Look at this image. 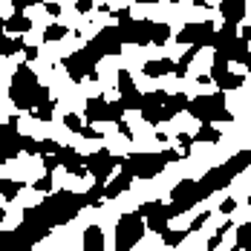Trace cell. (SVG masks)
I'll use <instances>...</instances> for the list:
<instances>
[{
	"mask_svg": "<svg viewBox=\"0 0 251 251\" xmlns=\"http://www.w3.org/2000/svg\"><path fill=\"white\" fill-rule=\"evenodd\" d=\"M240 64H246V67H249V70H251V52H246V58H243Z\"/></svg>",
	"mask_w": 251,
	"mask_h": 251,
	"instance_id": "52",
	"label": "cell"
},
{
	"mask_svg": "<svg viewBox=\"0 0 251 251\" xmlns=\"http://www.w3.org/2000/svg\"><path fill=\"white\" fill-rule=\"evenodd\" d=\"M116 87H119V96H122L127 110H139L142 107V93L136 90V81H133V75L127 70H119V84Z\"/></svg>",
	"mask_w": 251,
	"mask_h": 251,
	"instance_id": "17",
	"label": "cell"
},
{
	"mask_svg": "<svg viewBox=\"0 0 251 251\" xmlns=\"http://www.w3.org/2000/svg\"><path fill=\"white\" fill-rule=\"evenodd\" d=\"M145 75L148 78H162V75H171L176 70V61H171V58H153V61H148L145 67Z\"/></svg>",
	"mask_w": 251,
	"mask_h": 251,
	"instance_id": "21",
	"label": "cell"
},
{
	"mask_svg": "<svg viewBox=\"0 0 251 251\" xmlns=\"http://www.w3.org/2000/svg\"><path fill=\"white\" fill-rule=\"evenodd\" d=\"M87 47L96 52L99 58L119 55V52H122V47H125V44H122V35H119V26H104V29H101V32L93 38V41H90V44H87Z\"/></svg>",
	"mask_w": 251,
	"mask_h": 251,
	"instance_id": "12",
	"label": "cell"
},
{
	"mask_svg": "<svg viewBox=\"0 0 251 251\" xmlns=\"http://www.w3.org/2000/svg\"><path fill=\"white\" fill-rule=\"evenodd\" d=\"M234 38H237V26H234V24H226L220 32H214V38H211V47H214V50H223V47H226V44H231Z\"/></svg>",
	"mask_w": 251,
	"mask_h": 251,
	"instance_id": "26",
	"label": "cell"
},
{
	"mask_svg": "<svg viewBox=\"0 0 251 251\" xmlns=\"http://www.w3.org/2000/svg\"><path fill=\"white\" fill-rule=\"evenodd\" d=\"M185 159L182 151H162V153H130V156H122V171L130 174L133 179H153L165 171V165L171 162H179Z\"/></svg>",
	"mask_w": 251,
	"mask_h": 251,
	"instance_id": "3",
	"label": "cell"
},
{
	"mask_svg": "<svg viewBox=\"0 0 251 251\" xmlns=\"http://www.w3.org/2000/svg\"><path fill=\"white\" fill-rule=\"evenodd\" d=\"M197 202H205V200H202V194H200L197 179H182V182L174 188V194H171V202H168V217L174 220V217H179V214L191 211Z\"/></svg>",
	"mask_w": 251,
	"mask_h": 251,
	"instance_id": "8",
	"label": "cell"
},
{
	"mask_svg": "<svg viewBox=\"0 0 251 251\" xmlns=\"http://www.w3.org/2000/svg\"><path fill=\"white\" fill-rule=\"evenodd\" d=\"M249 165H251V151H240V153H234L226 165H220V168H211V171H208V174H205L200 182H197V185H200L202 200H208L211 194H217V191L228 188V185L237 179V174H243Z\"/></svg>",
	"mask_w": 251,
	"mask_h": 251,
	"instance_id": "4",
	"label": "cell"
},
{
	"mask_svg": "<svg viewBox=\"0 0 251 251\" xmlns=\"http://www.w3.org/2000/svg\"><path fill=\"white\" fill-rule=\"evenodd\" d=\"M168 38H171V26L168 24H153V29H151V44L153 47H165Z\"/></svg>",
	"mask_w": 251,
	"mask_h": 251,
	"instance_id": "29",
	"label": "cell"
},
{
	"mask_svg": "<svg viewBox=\"0 0 251 251\" xmlns=\"http://www.w3.org/2000/svg\"><path fill=\"white\" fill-rule=\"evenodd\" d=\"M205 220H211V214H208V211H205V214H200V217L191 223V228H188V231H200V228L205 226Z\"/></svg>",
	"mask_w": 251,
	"mask_h": 251,
	"instance_id": "42",
	"label": "cell"
},
{
	"mask_svg": "<svg viewBox=\"0 0 251 251\" xmlns=\"http://www.w3.org/2000/svg\"><path fill=\"white\" fill-rule=\"evenodd\" d=\"M249 205H251V194H249Z\"/></svg>",
	"mask_w": 251,
	"mask_h": 251,
	"instance_id": "58",
	"label": "cell"
},
{
	"mask_svg": "<svg viewBox=\"0 0 251 251\" xmlns=\"http://www.w3.org/2000/svg\"><path fill=\"white\" fill-rule=\"evenodd\" d=\"M220 15H223V21L226 24H243V18H246V0H223L220 3Z\"/></svg>",
	"mask_w": 251,
	"mask_h": 251,
	"instance_id": "18",
	"label": "cell"
},
{
	"mask_svg": "<svg viewBox=\"0 0 251 251\" xmlns=\"http://www.w3.org/2000/svg\"><path fill=\"white\" fill-rule=\"evenodd\" d=\"M90 9H93V0H78V3H75V12H81V15H84V12H90Z\"/></svg>",
	"mask_w": 251,
	"mask_h": 251,
	"instance_id": "46",
	"label": "cell"
},
{
	"mask_svg": "<svg viewBox=\"0 0 251 251\" xmlns=\"http://www.w3.org/2000/svg\"><path fill=\"white\" fill-rule=\"evenodd\" d=\"M3 220H6V211H3V208H0V223H3Z\"/></svg>",
	"mask_w": 251,
	"mask_h": 251,
	"instance_id": "57",
	"label": "cell"
},
{
	"mask_svg": "<svg viewBox=\"0 0 251 251\" xmlns=\"http://www.w3.org/2000/svg\"><path fill=\"white\" fill-rule=\"evenodd\" d=\"M194 6H202V9H208V0H194Z\"/></svg>",
	"mask_w": 251,
	"mask_h": 251,
	"instance_id": "53",
	"label": "cell"
},
{
	"mask_svg": "<svg viewBox=\"0 0 251 251\" xmlns=\"http://www.w3.org/2000/svg\"><path fill=\"white\" fill-rule=\"evenodd\" d=\"M99 61L101 58L96 52L90 50V47H84V50H78V52L64 58V70H67V75L73 78L75 84H81V81H87V78L96 73V64Z\"/></svg>",
	"mask_w": 251,
	"mask_h": 251,
	"instance_id": "9",
	"label": "cell"
},
{
	"mask_svg": "<svg viewBox=\"0 0 251 251\" xmlns=\"http://www.w3.org/2000/svg\"><path fill=\"white\" fill-rule=\"evenodd\" d=\"M21 191H24V182H18V179H6V176H0V197L6 202L18 200L21 197Z\"/></svg>",
	"mask_w": 251,
	"mask_h": 251,
	"instance_id": "25",
	"label": "cell"
},
{
	"mask_svg": "<svg viewBox=\"0 0 251 251\" xmlns=\"http://www.w3.org/2000/svg\"><path fill=\"white\" fill-rule=\"evenodd\" d=\"M188 113L194 119H200L202 125H220V122H234L231 110L226 107V93H214V96H197L188 101Z\"/></svg>",
	"mask_w": 251,
	"mask_h": 251,
	"instance_id": "5",
	"label": "cell"
},
{
	"mask_svg": "<svg viewBox=\"0 0 251 251\" xmlns=\"http://www.w3.org/2000/svg\"><path fill=\"white\" fill-rule=\"evenodd\" d=\"M139 214L145 217V226L156 231V234H162L168 223H171V217H168V205H162L159 200H148L142 202V208H139Z\"/></svg>",
	"mask_w": 251,
	"mask_h": 251,
	"instance_id": "15",
	"label": "cell"
},
{
	"mask_svg": "<svg viewBox=\"0 0 251 251\" xmlns=\"http://www.w3.org/2000/svg\"><path fill=\"white\" fill-rule=\"evenodd\" d=\"M21 50H24L21 35L9 38V35H3V32H0V58H9V55H15V52H21Z\"/></svg>",
	"mask_w": 251,
	"mask_h": 251,
	"instance_id": "27",
	"label": "cell"
},
{
	"mask_svg": "<svg viewBox=\"0 0 251 251\" xmlns=\"http://www.w3.org/2000/svg\"><path fill=\"white\" fill-rule=\"evenodd\" d=\"M64 127H67L70 133H81L84 122H81V116H75V113H67V116H64Z\"/></svg>",
	"mask_w": 251,
	"mask_h": 251,
	"instance_id": "36",
	"label": "cell"
},
{
	"mask_svg": "<svg viewBox=\"0 0 251 251\" xmlns=\"http://www.w3.org/2000/svg\"><path fill=\"white\" fill-rule=\"evenodd\" d=\"M44 168H47V174H52L55 168H61V162H58L55 153H47V156H44Z\"/></svg>",
	"mask_w": 251,
	"mask_h": 251,
	"instance_id": "40",
	"label": "cell"
},
{
	"mask_svg": "<svg viewBox=\"0 0 251 251\" xmlns=\"http://www.w3.org/2000/svg\"><path fill=\"white\" fill-rule=\"evenodd\" d=\"M188 96L185 93H174V96H168V101H165V110H162V125L165 122H171L174 116H179L182 110H188Z\"/></svg>",
	"mask_w": 251,
	"mask_h": 251,
	"instance_id": "20",
	"label": "cell"
},
{
	"mask_svg": "<svg viewBox=\"0 0 251 251\" xmlns=\"http://www.w3.org/2000/svg\"><path fill=\"white\" fill-rule=\"evenodd\" d=\"M237 211V200H223L220 205V214H234Z\"/></svg>",
	"mask_w": 251,
	"mask_h": 251,
	"instance_id": "43",
	"label": "cell"
},
{
	"mask_svg": "<svg viewBox=\"0 0 251 251\" xmlns=\"http://www.w3.org/2000/svg\"><path fill=\"white\" fill-rule=\"evenodd\" d=\"M188 234H191V231H171V228H165V231H162V240H165V246H168V249H176Z\"/></svg>",
	"mask_w": 251,
	"mask_h": 251,
	"instance_id": "33",
	"label": "cell"
},
{
	"mask_svg": "<svg viewBox=\"0 0 251 251\" xmlns=\"http://www.w3.org/2000/svg\"><path fill=\"white\" fill-rule=\"evenodd\" d=\"M197 84H214V81H211V75H200L197 78Z\"/></svg>",
	"mask_w": 251,
	"mask_h": 251,
	"instance_id": "51",
	"label": "cell"
},
{
	"mask_svg": "<svg viewBox=\"0 0 251 251\" xmlns=\"http://www.w3.org/2000/svg\"><path fill=\"white\" fill-rule=\"evenodd\" d=\"M0 32H6V21L3 18H0Z\"/></svg>",
	"mask_w": 251,
	"mask_h": 251,
	"instance_id": "56",
	"label": "cell"
},
{
	"mask_svg": "<svg viewBox=\"0 0 251 251\" xmlns=\"http://www.w3.org/2000/svg\"><path fill=\"white\" fill-rule=\"evenodd\" d=\"M133 3H159V0H133Z\"/></svg>",
	"mask_w": 251,
	"mask_h": 251,
	"instance_id": "55",
	"label": "cell"
},
{
	"mask_svg": "<svg viewBox=\"0 0 251 251\" xmlns=\"http://www.w3.org/2000/svg\"><path fill=\"white\" fill-rule=\"evenodd\" d=\"M24 9H26V0H12V12H21L24 15Z\"/></svg>",
	"mask_w": 251,
	"mask_h": 251,
	"instance_id": "49",
	"label": "cell"
},
{
	"mask_svg": "<svg viewBox=\"0 0 251 251\" xmlns=\"http://www.w3.org/2000/svg\"><path fill=\"white\" fill-rule=\"evenodd\" d=\"M47 15L50 18H58L61 15V3H47Z\"/></svg>",
	"mask_w": 251,
	"mask_h": 251,
	"instance_id": "47",
	"label": "cell"
},
{
	"mask_svg": "<svg viewBox=\"0 0 251 251\" xmlns=\"http://www.w3.org/2000/svg\"><path fill=\"white\" fill-rule=\"evenodd\" d=\"M214 32H217V26L211 24V21H200V24L182 26V32L176 35V41L185 44V47H211Z\"/></svg>",
	"mask_w": 251,
	"mask_h": 251,
	"instance_id": "11",
	"label": "cell"
},
{
	"mask_svg": "<svg viewBox=\"0 0 251 251\" xmlns=\"http://www.w3.org/2000/svg\"><path fill=\"white\" fill-rule=\"evenodd\" d=\"M32 191H41V194H52V174H44L41 179L32 182Z\"/></svg>",
	"mask_w": 251,
	"mask_h": 251,
	"instance_id": "35",
	"label": "cell"
},
{
	"mask_svg": "<svg viewBox=\"0 0 251 251\" xmlns=\"http://www.w3.org/2000/svg\"><path fill=\"white\" fill-rule=\"evenodd\" d=\"M130 185H133V176L122 171L113 182H107V185H104V194H101V197H104V200H119L125 191H130Z\"/></svg>",
	"mask_w": 251,
	"mask_h": 251,
	"instance_id": "19",
	"label": "cell"
},
{
	"mask_svg": "<svg viewBox=\"0 0 251 251\" xmlns=\"http://www.w3.org/2000/svg\"><path fill=\"white\" fill-rule=\"evenodd\" d=\"M87 205H90L87 194H75V191H64L61 188V191H52L50 197L41 202V211H44V220L50 223V228H55V226H67Z\"/></svg>",
	"mask_w": 251,
	"mask_h": 251,
	"instance_id": "2",
	"label": "cell"
},
{
	"mask_svg": "<svg viewBox=\"0 0 251 251\" xmlns=\"http://www.w3.org/2000/svg\"><path fill=\"white\" fill-rule=\"evenodd\" d=\"M9 99H12V104H15L18 110H35L38 104L50 101L52 93H50L47 84L38 81V75L29 70V64H21V67L15 70L12 81H9Z\"/></svg>",
	"mask_w": 251,
	"mask_h": 251,
	"instance_id": "1",
	"label": "cell"
},
{
	"mask_svg": "<svg viewBox=\"0 0 251 251\" xmlns=\"http://www.w3.org/2000/svg\"><path fill=\"white\" fill-rule=\"evenodd\" d=\"M119 133H122L125 139H133V130H130V125H127V122H119Z\"/></svg>",
	"mask_w": 251,
	"mask_h": 251,
	"instance_id": "48",
	"label": "cell"
},
{
	"mask_svg": "<svg viewBox=\"0 0 251 251\" xmlns=\"http://www.w3.org/2000/svg\"><path fill=\"white\" fill-rule=\"evenodd\" d=\"M171 3H179V0H171Z\"/></svg>",
	"mask_w": 251,
	"mask_h": 251,
	"instance_id": "59",
	"label": "cell"
},
{
	"mask_svg": "<svg viewBox=\"0 0 251 251\" xmlns=\"http://www.w3.org/2000/svg\"><path fill=\"white\" fill-rule=\"evenodd\" d=\"M38 3H44V0H26V6H38Z\"/></svg>",
	"mask_w": 251,
	"mask_h": 251,
	"instance_id": "54",
	"label": "cell"
},
{
	"mask_svg": "<svg viewBox=\"0 0 251 251\" xmlns=\"http://www.w3.org/2000/svg\"><path fill=\"white\" fill-rule=\"evenodd\" d=\"M223 237H226V234H223V231H217V234L205 243V251H217V249H220V243H223Z\"/></svg>",
	"mask_w": 251,
	"mask_h": 251,
	"instance_id": "41",
	"label": "cell"
},
{
	"mask_svg": "<svg viewBox=\"0 0 251 251\" xmlns=\"http://www.w3.org/2000/svg\"><path fill=\"white\" fill-rule=\"evenodd\" d=\"M243 41H251V26H243V32H237Z\"/></svg>",
	"mask_w": 251,
	"mask_h": 251,
	"instance_id": "50",
	"label": "cell"
},
{
	"mask_svg": "<svg viewBox=\"0 0 251 251\" xmlns=\"http://www.w3.org/2000/svg\"><path fill=\"white\" fill-rule=\"evenodd\" d=\"M84 251H104V231L99 226H90L84 231Z\"/></svg>",
	"mask_w": 251,
	"mask_h": 251,
	"instance_id": "23",
	"label": "cell"
},
{
	"mask_svg": "<svg viewBox=\"0 0 251 251\" xmlns=\"http://www.w3.org/2000/svg\"><path fill=\"white\" fill-rule=\"evenodd\" d=\"M81 251H84V249H81Z\"/></svg>",
	"mask_w": 251,
	"mask_h": 251,
	"instance_id": "61",
	"label": "cell"
},
{
	"mask_svg": "<svg viewBox=\"0 0 251 251\" xmlns=\"http://www.w3.org/2000/svg\"><path fill=\"white\" fill-rule=\"evenodd\" d=\"M122 159L119 156H113L110 151H96L87 156V174L93 176L96 182H107L110 174H113V168L119 165Z\"/></svg>",
	"mask_w": 251,
	"mask_h": 251,
	"instance_id": "13",
	"label": "cell"
},
{
	"mask_svg": "<svg viewBox=\"0 0 251 251\" xmlns=\"http://www.w3.org/2000/svg\"><path fill=\"white\" fill-rule=\"evenodd\" d=\"M58 151H61L58 142H52V139H41V156H47V153H58Z\"/></svg>",
	"mask_w": 251,
	"mask_h": 251,
	"instance_id": "38",
	"label": "cell"
},
{
	"mask_svg": "<svg viewBox=\"0 0 251 251\" xmlns=\"http://www.w3.org/2000/svg\"><path fill=\"white\" fill-rule=\"evenodd\" d=\"M58 156V162H61V168L67 171L70 176H87V156L75 148H70V145H61V151L55 153Z\"/></svg>",
	"mask_w": 251,
	"mask_h": 251,
	"instance_id": "16",
	"label": "cell"
},
{
	"mask_svg": "<svg viewBox=\"0 0 251 251\" xmlns=\"http://www.w3.org/2000/svg\"><path fill=\"white\" fill-rule=\"evenodd\" d=\"M243 81H246V78L240 75V73H228L217 87H220V93H228V90H240V87H243Z\"/></svg>",
	"mask_w": 251,
	"mask_h": 251,
	"instance_id": "30",
	"label": "cell"
},
{
	"mask_svg": "<svg viewBox=\"0 0 251 251\" xmlns=\"http://www.w3.org/2000/svg\"><path fill=\"white\" fill-rule=\"evenodd\" d=\"M240 251L251 249V223H243V226L237 228V243H234Z\"/></svg>",
	"mask_w": 251,
	"mask_h": 251,
	"instance_id": "31",
	"label": "cell"
},
{
	"mask_svg": "<svg viewBox=\"0 0 251 251\" xmlns=\"http://www.w3.org/2000/svg\"><path fill=\"white\" fill-rule=\"evenodd\" d=\"M176 142H179V145H182V148L188 151V148L194 145V136H191V133H179V136H176Z\"/></svg>",
	"mask_w": 251,
	"mask_h": 251,
	"instance_id": "44",
	"label": "cell"
},
{
	"mask_svg": "<svg viewBox=\"0 0 251 251\" xmlns=\"http://www.w3.org/2000/svg\"><path fill=\"white\" fill-rule=\"evenodd\" d=\"M78 136H84V139H93V142H96V139H104V133H101V130H96V127H90V125L81 127V133H78Z\"/></svg>",
	"mask_w": 251,
	"mask_h": 251,
	"instance_id": "39",
	"label": "cell"
},
{
	"mask_svg": "<svg viewBox=\"0 0 251 251\" xmlns=\"http://www.w3.org/2000/svg\"><path fill=\"white\" fill-rule=\"evenodd\" d=\"M24 153H29V156H41V139L24 136Z\"/></svg>",
	"mask_w": 251,
	"mask_h": 251,
	"instance_id": "37",
	"label": "cell"
},
{
	"mask_svg": "<svg viewBox=\"0 0 251 251\" xmlns=\"http://www.w3.org/2000/svg\"><path fill=\"white\" fill-rule=\"evenodd\" d=\"M18 153H24V133L18 130V119L12 116L6 125H0V165L12 162Z\"/></svg>",
	"mask_w": 251,
	"mask_h": 251,
	"instance_id": "10",
	"label": "cell"
},
{
	"mask_svg": "<svg viewBox=\"0 0 251 251\" xmlns=\"http://www.w3.org/2000/svg\"><path fill=\"white\" fill-rule=\"evenodd\" d=\"M6 32H12V35H26V32H32V21L21 15V12H12V18H6Z\"/></svg>",
	"mask_w": 251,
	"mask_h": 251,
	"instance_id": "22",
	"label": "cell"
},
{
	"mask_svg": "<svg viewBox=\"0 0 251 251\" xmlns=\"http://www.w3.org/2000/svg\"><path fill=\"white\" fill-rule=\"evenodd\" d=\"M127 113L125 101H107L104 96H93V99L84 104V119L87 125H99V122H122V116Z\"/></svg>",
	"mask_w": 251,
	"mask_h": 251,
	"instance_id": "7",
	"label": "cell"
},
{
	"mask_svg": "<svg viewBox=\"0 0 251 251\" xmlns=\"http://www.w3.org/2000/svg\"><path fill=\"white\" fill-rule=\"evenodd\" d=\"M67 32H70L67 26H61V24H52V26H47V32H44V41H47V44H55V41H61V38H64Z\"/></svg>",
	"mask_w": 251,
	"mask_h": 251,
	"instance_id": "34",
	"label": "cell"
},
{
	"mask_svg": "<svg viewBox=\"0 0 251 251\" xmlns=\"http://www.w3.org/2000/svg\"><path fill=\"white\" fill-rule=\"evenodd\" d=\"M52 113H55V101H44V104H38L35 110H29V116L35 119V122H52Z\"/></svg>",
	"mask_w": 251,
	"mask_h": 251,
	"instance_id": "28",
	"label": "cell"
},
{
	"mask_svg": "<svg viewBox=\"0 0 251 251\" xmlns=\"http://www.w3.org/2000/svg\"><path fill=\"white\" fill-rule=\"evenodd\" d=\"M165 101H168V93H165V90H153V93H145V96H142V107H139V113H142V119H145L151 127L162 125Z\"/></svg>",
	"mask_w": 251,
	"mask_h": 251,
	"instance_id": "14",
	"label": "cell"
},
{
	"mask_svg": "<svg viewBox=\"0 0 251 251\" xmlns=\"http://www.w3.org/2000/svg\"><path fill=\"white\" fill-rule=\"evenodd\" d=\"M24 55H26V58H24L26 64H29V61H35V58H38V47H24Z\"/></svg>",
	"mask_w": 251,
	"mask_h": 251,
	"instance_id": "45",
	"label": "cell"
},
{
	"mask_svg": "<svg viewBox=\"0 0 251 251\" xmlns=\"http://www.w3.org/2000/svg\"><path fill=\"white\" fill-rule=\"evenodd\" d=\"M208 75H211V81H214V84H220V81L228 75V61H223V58H214V64H211V73H208Z\"/></svg>",
	"mask_w": 251,
	"mask_h": 251,
	"instance_id": "32",
	"label": "cell"
},
{
	"mask_svg": "<svg viewBox=\"0 0 251 251\" xmlns=\"http://www.w3.org/2000/svg\"><path fill=\"white\" fill-rule=\"evenodd\" d=\"M220 139H223V133H220V127H214V125H202L197 130V136H194L197 145H220Z\"/></svg>",
	"mask_w": 251,
	"mask_h": 251,
	"instance_id": "24",
	"label": "cell"
},
{
	"mask_svg": "<svg viewBox=\"0 0 251 251\" xmlns=\"http://www.w3.org/2000/svg\"><path fill=\"white\" fill-rule=\"evenodd\" d=\"M246 251H251V249H246Z\"/></svg>",
	"mask_w": 251,
	"mask_h": 251,
	"instance_id": "60",
	"label": "cell"
},
{
	"mask_svg": "<svg viewBox=\"0 0 251 251\" xmlns=\"http://www.w3.org/2000/svg\"><path fill=\"white\" fill-rule=\"evenodd\" d=\"M145 217L139 214V211H127L119 217V223H116V251H130L136 249L139 243H142V237H145Z\"/></svg>",
	"mask_w": 251,
	"mask_h": 251,
	"instance_id": "6",
	"label": "cell"
}]
</instances>
